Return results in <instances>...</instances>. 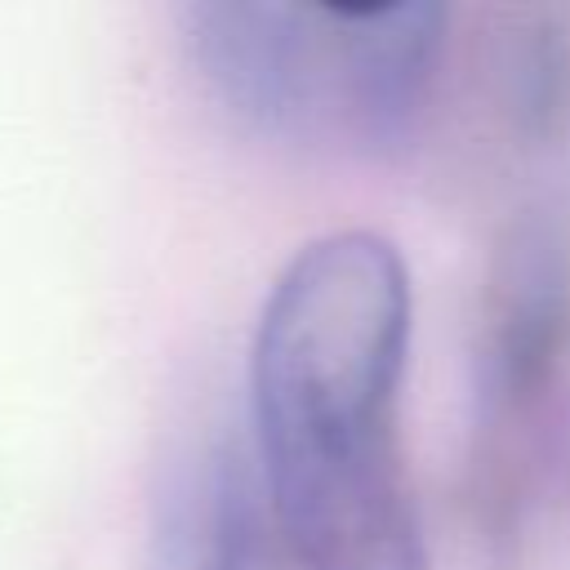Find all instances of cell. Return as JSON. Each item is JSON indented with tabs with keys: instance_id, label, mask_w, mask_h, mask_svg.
<instances>
[{
	"instance_id": "obj_4",
	"label": "cell",
	"mask_w": 570,
	"mask_h": 570,
	"mask_svg": "<svg viewBox=\"0 0 570 570\" xmlns=\"http://www.w3.org/2000/svg\"><path fill=\"white\" fill-rule=\"evenodd\" d=\"M165 570H298L263 481L236 450H214L178 499Z\"/></svg>"
},
{
	"instance_id": "obj_1",
	"label": "cell",
	"mask_w": 570,
	"mask_h": 570,
	"mask_svg": "<svg viewBox=\"0 0 570 570\" xmlns=\"http://www.w3.org/2000/svg\"><path fill=\"white\" fill-rule=\"evenodd\" d=\"M410 276L330 232L276 276L249 352L258 481L298 570H432L401 454Z\"/></svg>"
},
{
	"instance_id": "obj_2",
	"label": "cell",
	"mask_w": 570,
	"mask_h": 570,
	"mask_svg": "<svg viewBox=\"0 0 570 570\" xmlns=\"http://www.w3.org/2000/svg\"><path fill=\"white\" fill-rule=\"evenodd\" d=\"M450 9L214 0L183 9L209 94L249 129L343 156L401 151L432 102Z\"/></svg>"
},
{
	"instance_id": "obj_5",
	"label": "cell",
	"mask_w": 570,
	"mask_h": 570,
	"mask_svg": "<svg viewBox=\"0 0 570 570\" xmlns=\"http://www.w3.org/2000/svg\"><path fill=\"white\" fill-rule=\"evenodd\" d=\"M499 107L517 134L552 142L570 125V27L557 9L512 13L494 49Z\"/></svg>"
},
{
	"instance_id": "obj_3",
	"label": "cell",
	"mask_w": 570,
	"mask_h": 570,
	"mask_svg": "<svg viewBox=\"0 0 570 570\" xmlns=\"http://www.w3.org/2000/svg\"><path fill=\"white\" fill-rule=\"evenodd\" d=\"M570 365V240L548 218H521L485 281L476 401L481 472L499 512L521 503L534 459L548 445Z\"/></svg>"
}]
</instances>
